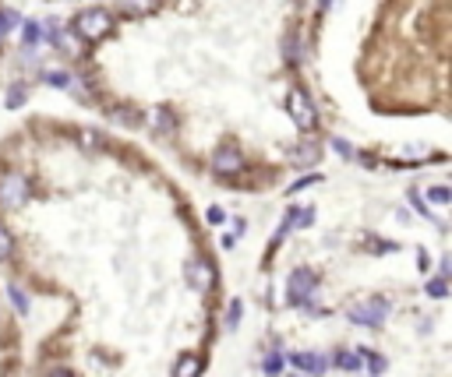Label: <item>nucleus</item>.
<instances>
[{
	"mask_svg": "<svg viewBox=\"0 0 452 377\" xmlns=\"http://www.w3.org/2000/svg\"><path fill=\"white\" fill-rule=\"evenodd\" d=\"M290 364H294L297 371L311 374V377H322L325 371H329V360H325L322 353H294V357H290Z\"/></svg>",
	"mask_w": 452,
	"mask_h": 377,
	"instance_id": "nucleus-7",
	"label": "nucleus"
},
{
	"mask_svg": "<svg viewBox=\"0 0 452 377\" xmlns=\"http://www.w3.org/2000/svg\"><path fill=\"white\" fill-rule=\"evenodd\" d=\"M279 371H283V353H279V349H272V353L265 357V374L276 377Z\"/></svg>",
	"mask_w": 452,
	"mask_h": 377,
	"instance_id": "nucleus-14",
	"label": "nucleus"
},
{
	"mask_svg": "<svg viewBox=\"0 0 452 377\" xmlns=\"http://www.w3.org/2000/svg\"><path fill=\"white\" fill-rule=\"evenodd\" d=\"M25 201H28V180L21 173H7L0 180V205L4 208H18Z\"/></svg>",
	"mask_w": 452,
	"mask_h": 377,
	"instance_id": "nucleus-4",
	"label": "nucleus"
},
{
	"mask_svg": "<svg viewBox=\"0 0 452 377\" xmlns=\"http://www.w3.org/2000/svg\"><path fill=\"white\" fill-rule=\"evenodd\" d=\"M286 109H290V116H294V124H297L301 131H311V127L318 124L315 106H311V95H308L304 88H290V95H286Z\"/></svg>",
	"mask_w": 452,
	"mask_h": 377,
	"instance_id": "nucleus-3",
	"label": "nucleus"
},
{
	"mask_svg": "<svg viewBox=\"0 0 452 377\" xmlns=\"http://www.w3.org/2000/svg\"><path fill=\"white\" fill-rule=\"evenodd\" d=\"M315 272L311 268H294L290 272V289H286V297H290V304H304L311 293H315Z\"/></svg>",
	"mask_w": 452,
	"mask_h": 377,
	"instance_id": "nucleus-5",
	"label": "nucleus"
},
{
	"mask_svg": "<svg viewBox=\"0 0 452 377\" xmlns=\"http://www.w3.org/2000/svg\"><path fill=\"white\" fill-rule=\"evenodd\" d=\"M212 166H216V173H237V169L244 166V155H241L233 145H223V148H216Z\"/></svg>",
	"mask_w": 452,
	"mask_h": 377,
	"instance_id": "nucleus-8",
	"label": "nucleus"
},
{
	"mask_svg": "<svg viewBox=\"0 0 452 377\" xmlns=\"http://www.w3.org/2000/svg\"><path fill=\"white\" fill-rule=\"evenodd\" d=\"M237 325H241V300H233V304H230V314H226V328L233 332Z\"/></svg>",
	"mask_w": 452,
	"mask_h": 377,
	"instance_id": "nucleus-21",
	"label": "nucleus"
},
{
	"mask_svg": "<svg viewBox=\"0 0 452 377\" xmlns=\"http://www.w3.org/2000/svg\"><path fill=\"white\" fill-rule=\"evenodd\" d=\"M209 222H223V208H209Z\"/></svg>",
	"mask_w": 452,
	"mask_h": 377,
	"instance_id": "nucleus-24",
	"label": "nucleus"
},
{
	"mask_svg": "<svg viewBox=\"0 0 452 377\" xmlns=\"http://www.w3.org/2000/svg\"><path fill=\"white\" fill-rule=\"evenodd\" d=\"M290 226H301V229H308L311 222H315V208H304V212H297V208H290Z\"/></svg>",
	"mask_w": 452,
	"mask_h": 377,
	"instance_id": "nucleus-12",
	"label": "nucleus"
},
{
	"mask_svg": "<svg viewBox=\"0 0 452 377\" xmlns=\"http://www.w3.org/2000/svg\"><path fill=\"white\" fill-rule=\"evenodd\" d=\"M7 297H11V304H14V307H18L21 314H28V297H25V293H21L18 286H7Z\"/></svg>",
	"mask_w": 452,
	"mask_h": 377,
	"instance_id": "nucleus-16",
	"label": "nucleus"
},
{
	"mask_svg": "<svg viewBox=\"0 0 452 377\" xmlns=\"http://www.w3.org/2000/svg\"><path fill=\"white\" fill-rule=\"evenodd\" d=\"M42 78H46V85H71V78H67V71H46Z\"/></svg>",
	"mask_w": 452,
	"mask_h": 377,
	"instance_id": "nucleus-19",
	"label": "nucleus"
},
{
	"mask_svg": "<svg viewBox=\"0 0 452 377\" xmlns=\"http://www.w3.org/2000/svg\"><path fill=\"white\" fill-rule=\"evenodd\" d=\"M50 377H74L71 371H64V367H57V371H50Z\"/></svg>",
	"mask_w": 452,
	"mask_h": 377,
	"instance_id": "nucleus-25",
	"label": "nucleus"
},
{
	"mask_svg": "<svg viewBox=\"0 0 452 377\" xmlns=\"http://www.w3.org/2000/svg\"><path fill=\"white\" fill-rule=\"evenodd\" d=\"M14 25H18V14L14 11H0V35H7Z\"/></svg>",
	"mask_w": 452,
	"mask_h": 377,
	"instance_id": "nucleus-18",
	"label": "nucleus"
},
{
	"mask_svg": "<svg viewBox=\"0 0 452 377\" xmlns=\"http://www.w3.org/2000/svg\"><path fill=\"white\" fill-rule=\"evenodd\" d=\"M110 28H113V18H110V11H103V7H88V11H81V14L74 18V32H78L85 42L103 39Z\"/></svg>",
	"mask_w": 452,
	"mask_h": 377,
	"instance_id": "nucleus-1",
	"label": "nucleus"
},
{
	"mask_svg": "<svg viewBox=\"0 0 452 377\" xmlns=\"http://www.w3.org/2000/svg\"><path fill=\"white\" fill-rule=\"evenodd\" d=\"M428 198H431V201H435V205H449V187H431V191H428Z\"/></svg>",
	"mask_w": 452,
	"mask_h": 377,
	"instance_id": "nucleus-22",
	"label": "nucleus"
},
{
	"mask_svg": "<svg viewBox=\"0 0 452 377\" xmlns=\"http://www.w3.org/2000/svg\"><path fill=\"white\" fill-rule=\"evenodd\" d=\"M318 7H329V0H318Z\"/></svg>",
	"mask_w": 452,
	"mask_h": 377,
	"instance_id": "nucleus-26",
	"label": "nucleus"
},
{
	"mask_svg": "<svg viewBox=\"0 0 452 377\" xmlns=\"http://www.w3.org/2000/svg\"><path fill=\"white\" fill-rule=\"evenodd\" d=\"M42 39V25L39 21H25V28H21V42L25 46H35Z\"/></svg>",
	"mask_w": 452,
	"mask_h": 377,
	"instance_id": "nucleus-11",
	"label": "nucleus"
},
{
	"mask_svg": "<svg viewBox=\"0 0 452 377\" xmlns=\"http://www.w3.org/2000/svg\"><path fill=\"white\" fill-rule=\"evenodd\" d=\"M428 293H431L435 300H442V297L449 293V286H446V279H431V282H428Z\"/></svg>",
	"mask_w": 452,
	"mask_h": 377,
	"instance_id": "nucleus-20",
	"label": "nucleus"
},
{
	"mask_svg": "<svg viewBox=\"0 0 452 377\" xmlns=\"http://www.w3.org/2000/svg\"><path fill=\"white\" fill-rule=\"evenodd\" d=\"M386 318H389V304H386L382 297H371V300L350 307V321L361 325V328H382Z\"/></svg>",
	"mask_w": 452,
	"mask_h": 377,
	"instance_id": "nucleus-2",
	"label": "nucleus"
},
{
	"mask_svg": "<svg viewBox=\"0 0 452 377\" xmlns=\"http://www.w3.org/2000/svg\"><path fill=\"white\" fill-rule=\"evenodd\" d=\"M187 282L198 286V289H216V268L209 258H195L187 261Z\"/></svg>",
	"mask_w": 452,
	"mask_h": 377,
	"instance_id": "nucleus-6",
	"label": "nucleus"
},
{
	"mask_svg": "<svg viewBox=\"0 0 452 377\" xmlns=\"http://www.w3.org/2000/svg\"><path fill=\"white\" fill-rule=\"evenodd\" d=\"M332 148H336V152H340L343 159H350V155H354V152H350V145H347V141H340V138L332 141Z\"/></svg>",
	"mask_w": 452,
	"mask_h": 377,
	"instance_id": "nucleus-23",
	"label": "nucleus"
},
{
	"mask_svg": "<svg viewBox=\"0 0 452 377\" xmlns=\"http://www.w3.org/2000/svg\"><path fill=\"white\" fill-rule=\"evenodd\" d=\"M11 251H14V240H11V233L0 226V261H7V258H11Z\"/></svg>",
	"mask_w": 452,
	"mask_h": 377,
	"instance_id": "nucleus-17",
	"label": "nucleus"
},
{
	"mask_svg": "<svg viewBox=\"0 0 452 377\" xmlns=\"http://www.w3.org/2000/svg\"><path fill=\"white\" fill-rule=\"evenodd\" d=\"M198 374H202V360L191 357V353H184L177 360V367H173V377H198Z\"/></svg>",
	"mask_w": 452,
	"mask_h": 377,
	"instance_id": "nucleus-9",
	"label": "nucleus"
},
{
	"mask_svg": "<svg viewBox=\"0 0 452 377\" xmlns=\"http://www.w3.org/2000/svg\"><path fill=\"white\" fill-rule=\"evenodd\" d=\"M25 95H28V88H25V85H11V92H7V106H11V109H18V106L25 102Z\"/></svg>",
	"mask_w": 452,
	"mask_h": 377,
	"instance_id": "nucleus-15",
	"label": "nucleus"
},
{
	"mask_svg": "<svg viewBox=\"0 0 452 377\" xmlns=\"http://www.w3.org/2000/svg\"><path fill=\"white\" fill-rule=\"evenodd\" d=\"M357 357H361V367H368V374H371V377L386 374V357H378V353H368V349H357Z\"/></svg>",
	"mask_w": 452,
	"mask_h": 377,
	"instance_id": "nucleus-10",
	"label": "nucleus"
},
{
	"mask_svg": "<svg viewBox=\"0 0 452 377\" xmlns=\"http://www.w3.org/2000/svg\"><path fill=\"white\" fill-rule=\"evenodd\" d=\"M336 367H343V371H361V357L350 353V349H343V353H336Z\"/></svg>",
	"mask_w": 452,
	"mask_h": 377,
	"instance_id": "nucleus-13",
	"label": "nucleus"
}]
</instances>
